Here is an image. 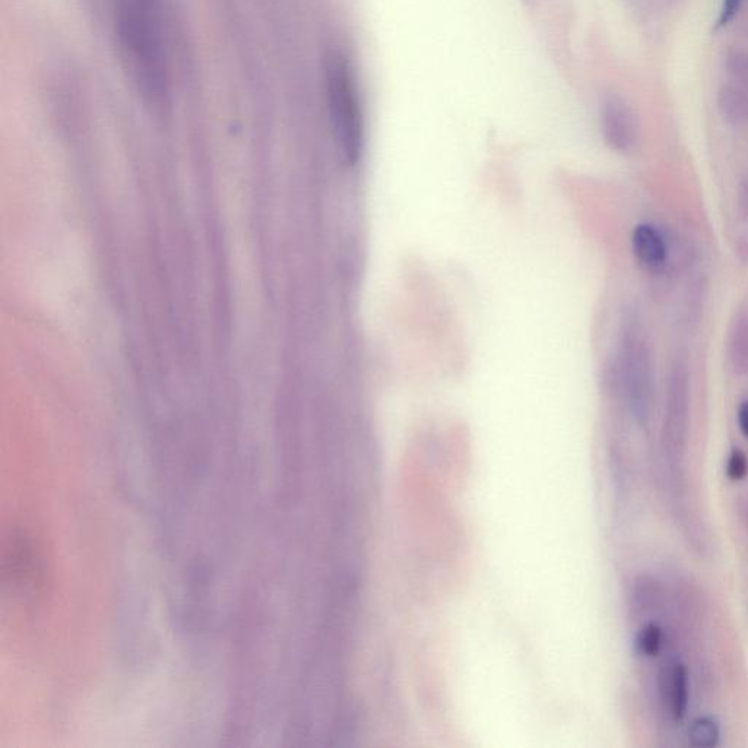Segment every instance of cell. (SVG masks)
<instances>
[{
  "label": "cell",
  "mask_w": 748,
  "mask_h": 748,
  "mask_svg": "<svg viewBox=\"0 0 748 748\" xmlns=\"http://www.w3.org/2000/svg\"><path fill=\"white\" fill-rule=\"evenodd\" d=\"M114 14L125 72L152 112H163L170 78L160 0H114Z\"/></svg>",
  "instance_id": "cell-1"
},
{
  "label": "cell",
  "mask_w": 748,
  "mask_h": 748,
  "mask_svg": "<svg viewBox=\"0 0 748 748\" xmlns=\"http://www.w3.org/2000/svg\"><path fill=\"white\" fill-rule=\"evenodd\" d=\"M325 90L332 131L341 154L353 166L364 145V116L353 66L338 50L325 59Z\"/></svg>",
  "instance_id": "cell-2"
},
{
  "label": "cell",
  "mask_w": 748,
  "mask_h": 748,
  "mask_svg": "<svg viewBox=\"0 0 748 748\" xmlns=\"http://www.w3.org/2000/svg\"><path fill=\"white\" fill-rule=\"evenodd\" d=\"M692 374L683 358H675L665 386L664 418L661 427L662 474H686L689 443Z\"/></svg>",
  "instance_id": "cell-3"
},
{
  "label": "cell",
  "mask_w": 748,
  "mask_h": 748,
  "mask_svg": "<svg viewBox=\"0 0 748 748\" xmlns=\"http://www.w3.org/2000/svg\"><path fill=\"white\" fill-rule=\"evenodd\" d=\"M620 376L636 423L648 426L654 411V361L648 342L635 332L624 338Z\"/></svg>",
  "instance_id": "cell-4"
},
{
  "label": "cell",
  "mask_w": 748,
  "mask_h": 748,
  "mask_svg": "<svg viewBox=\"0 0 748 748\" xmlns=\"http://www.w3.org/2000/svg\"><path fill=\"white\" fill-rule=\"evenodd\" d=\"M658 693L662 708L674 722L686 719L692 699V673L689 665L670 656L658 670Z\"/></svg>",
  "instance_id": "cell-5"
},
{
  "label": "cell",
  "mask_w": 748,
  "mask_h": 748,
  "mask_svg": "<svg viewBox=\"0 0 748 748\" xmlns=\"http://www.w3.org/2000/svg\"><path fill=\"white\" fill-rule=\"evenodd\" d=\"M602 133L611 150L632 154L639 145L640 131L636 114L623 97L605 95L601 107Z\"/></svg>",
  "instance_id": "cell-6"
},
{
  "label": "cell",
  "mask_w": 748,
  "mask_h": 748,
  "mask_svg": "<svg viewBox=\"0 0 748 748\" xmlns=\"http://www.w3.org/2000/svg\"><path fill=\"white\" fill-rule=\"evenodd\" d=\"M632 250L645 271L658 274L667 268L670 247L664 234L649 223L636 225L632 233Z\"/></svg>",
  "instance_id": "cell-7"
},
{
  "label": "cell",
  "mask_w": 748,
  "mask_h": 748,
  "mask_svg": "<svg viewBox=\"0 0 748 748\" xmlns=\"http://www.w3.org/2000/svg\"><path fill=\"white\" fill-rule=\"evenodd\" d=\"M668 588L662 580L643 573L637 576L632 586L633 611L640 617H651L668 605Z\"/></svg>",
  "instance_id": "cell-8"
},
{
  "label": "cell",
  "mask_w": 748,
  "mask_h": 748,
  "mask_svg": "<svg viewBox=\"0 0 748 748\" xmlns=\"http://www.w3.org/2000/svg\"><path fill=\"white\" fill-rule=\"evenodd\" d=\"M716 107L722 120L731 126L748 123V91L737 84L722 85L716 94Z\"/></svg>",
  "instance_id": "cell-9"
},
{
  "label": "cell",
  "mask_w": 748,
  "mask_h": 748,
  "mask_svg": "<svg viewBox=\"0 0 748 748\" xmlns=\"http://www.w3.org/2000/svg\"><path fill=\"white\" fill-rule=\"evenodd\" d=\"M728 363L738 376L748 373V312L735 315L727 341Z\"/></svg>",
  "instance_id": "cell-10"
},
{
  "label": "cell",
  "mask_w": 748,
  "mask_h": 748,
  "mask_svg": "<svg viewBox=\"0 0 748 748\" xmlns=\"http://www.w3.org/2000/svg\"><path fill=\"white\" fill-rule=\"evenodd\" d=\"M687 743L694 748H715L721 744L722 728L712 715L696 716L687 727Z\"/></svg>",
  "instance_id": "cell-11"
},
{
  "label": "cell",
  "mask_w": 748,
  "mask_h": 748,
  "mask_svg": "<svg viewBox=\"0 0 748 748\" xmlns=\"http://www.w3.org/2000/svg\"><path fill=\"white\" fill-rule=\"evenodd\" d=\"M665 635L664 627L656 621H648L642 629L639 630L636 636V649L639 655L645 656V658H656L662 652L664 648Z\"/></svg>",
  "instance_id": "cell-12"
},
{
  "label": "cell",
  "mask_w": 748,
  "mask_h": 748,
  "mask_svg": "<svg viewBox=\"0 0 748 748\" xmlns=\"http://www.w3.org/2000/svg\"><path fill=\"white\" fill-rule=\"evenodd\" d=\"M725 68L735 84L748 91V55L740 49L728 50L725 55Z\"/></svg>",
  "instance_id": "cell-13"
},
{
  "label": "cell",
  "mask_w": 748,
  "mask_h": 748,
  "mask_svg": "<svg viewBox=\"0 0 748 748\" xmlns=\"http://www.w3.org/2000/svg\"><path fill=\"white\" fill-rule=\"evenodd\" d=\"M725 475L728 480L738 483L743 481L748 475V456L743 449L734 448L731 450L725 464Z\"/></svg>",
  "instance_id": "cell-14"
},
{
  "label": "cell",
  "mask_w": 748,
  "mask_h": 748,
  "mask_svg": "<svg viewBox=\"0 0 748 748\" xmlns=\"http://www.w3.org/2000/svg\"><path fill=\"white\" fill-rule=\"evenodd\" d=\"M743 2L744 0H722L721 11H719L718 21H716V30H721V28L727 27L734 21L738 12L743 8Z\"/></svg>",
  "instance_id": "cell-15"
},
{
  "label": "cell",
  "mask_w": 748,
  "mask_h": 748,
  "mask_svg": "<svg viewBox=\"0 0 748 748\" xmlns=\"http://www.w3.org/2000/svg\"><path fill=\"white\" fill-rule=\"evenodd\" d=\"M737 205H738V214L741 215V218H744V220H747L748 218V179L744 180V182L741 183L740 187H738Z\"/></svg>",
  "instance_id": "cell-16"
},
{
  "label": "cell",
  "mask_w": 748,
  "mask_h": 748,
  "mask_svg": "<svg viewBox=\"0 0 748 748\" xmlns=\"http://www.w3.org/2000/svg\"><path fill=\"white\" fill-rule=\"evenodd\" d=\"M737 423L741 433L748 440V399L741 401L737 410Z\"/></svg>",
  "instance_id": "cell-17"
},
{
  "label": "cell",
  "mask_w": 748,
  "mask_h": 748,
  "mask_svg": "<svg viewBox=\"0 0 748 748\" xmlns=\"http://www.w3.org/2000/svg\"><path fill=\"white\" fill-rule=\"evenodd\" d=\"M741 515H743L744 521H746V524L748 525V499L746 502H744L743 510H741Z\"/></svg>",
  "instance_id": "cell-18"
}]
</instances>
